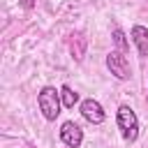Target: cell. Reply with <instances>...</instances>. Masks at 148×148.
<instances>
[{
  "label": "cell",
  "instance_id": "6da1fadb",
  "mask_svg": "<svg viewBox=\"0 0 148 148\" xmlns=\"http://www.w3.org/2000/svg\"><path fill=\"white\" fill-rule=\"evenodd\" d=\"M37 106H39V111L46 120H56L60 116V106H62L60 90H56L53 86H44L37 95Z\"/></svg>",
  "mask_w": 148,
  "mask_h": 148
},
{
  "label": "cell",
  "instance_id": "7a4b0ae2",
  "mask_svg": "<svg viewBox=\"0 0 148 148\" xmlns=\"http://www.w3.org/2000/svg\"><path fill=\"white\" fill-rule=\"evenodd\" d=\"M116 123H118L120 136H123L127 143L136 141V136H139V118H136V113L132 111V106L120 104L118 111H116Z\"/></svg>",
  "mask_w": 148,
  "mask_h": 148
},
{
  "label": "cell",
  "instance_id": "3957f363",
  "mask_svg": "<svg viewBox=\"0 0 148 148\" xmlns=\"http://www.w3.org/2000/svg\"><path fill=\"white\" fill-rule=\"evenodd\" d=\"M106 67H109V72L116 76V79H120V81H127L130 76H132V67H130V62H127V58L123 56V51H111V53H106Z\"/></svg>",
  "mask_w": 148,
  "mask_h": 148
},
{
  "label": "cell",
  "instance_id": "277c9868",
  "mask_svg": "<svg viewBox=\"0 0 148 148\" xmlns=\"http://www.w3.org/2000/svg\"><path fill=\"white\" fill-rule=\"evenodd\" d=\"M79 111H81V116H83L88 123H92V125H102V123H104V118H106V113H104L102 104H99L95 97L83 99V102H81V106H79Z\"/></svg>",
  "mask_w": 148,
  "mask_h": 148
},
{
  "label": "cell",
  "instance_id": "5b68a950",
  "mask_svg": "<svg viewBox=\"0 0 148 148\" xmlns=\"http://www.w3.org/2000/svg\"><path fill=\"white\" fill-rule=\"evenodd\" d=\"M60 141L67 146V148H79L83 143V130L74 123V120H67L62 123L60 127Z\"/></svg>",
  "mask_w": 148,
  "mask_h": 148
},
{
  "label": "cell",
  "instance_id": "8992f818",
  "mask_svg": "<svg viewBox=\"0 0 148 148\" xmlns=\"http://www.w3.org/2000/svg\"><path fill=\"white\" fill-rule=\"evenodd\" d=\"M130 37H132L139 56H148V28H143V25H132Z\"/></svg>",
  "mask_w": 148,
  "mask_h": 148
},
{
  "label": "cell",
  "instance_id": "52a82bcc",
  "mask_svg": "<svg viewBox=\"0 0 148 148\" xmlns=\"http://www.w3.org/2000/svg\"><path fill=\"white\" fill-rule=\"evenodd\" d=\"M60 97H62V106L65 109H74V104L79 102V92L72 90L69 86H62L60 88Z\"/></svg>",
  "mask_w": 148,
  "mask_h": 148
},
{
  "label": "cell",
  "instance_id": "ba28073f",
  "mask_svg": "<svg viewBox=\"0 0 148 148\" xmlns=\"http://www.w3.org/2000/svg\"><path fill=\"white\" fill-rule=\"evenodd\" d=\"M111 37H113V44L118 46V51H123V53H125V51H127V46H130V44H127V39H125V32H123L120 28H116Z\"/></svg>",
  "mask_w": 148,
  "mask_h": 148
},
{
  "label": "cell",
  "instance_id": "9c48e42d",
  "mask_svg": "<svg viewBox=\"0 0 148 148\" xmlns=\"http://www.w3.org/2000/svg\"><path fill=\"white\" fill-rule=\"evenodd\" d=\"M76 37H79V46H74V44H72V53H74V58H76V60H81V58H83V49H86V39H83L81 35H76Z\"/></svg>",
  "mask_w": 148,
  "mask_h": 148
},
{
  "label": "cell",
  "instance_id": "30bf717a",
  "mask_svg": "<svg viewBox=\"0 0 148 148\" xmlns=\"http://www.w3.org/2000/svg\"><path fill=\"white\" fill-rule=\"evenodd\" d=\"M35 5V0H21V7H25V9H30Z\"/></svg>",
  "mask_w": 148,
  "mask_h": 148
}]
</instances>
